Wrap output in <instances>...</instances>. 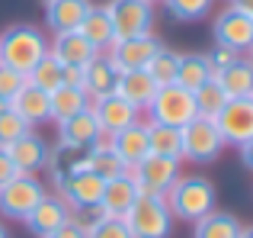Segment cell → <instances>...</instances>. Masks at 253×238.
Listing matches in <instances>:
<instances>
[{"label":"cell","instance_id":"obj_1","mask_svg":"<svg viewBox=\"0 0 253 238\" xmlns=\"http://www.w3.org/2000/svg\"><path fill=\"white\" fill-rule=\"evenodd\" d=\"M167 200V209L173 219H183V222H196L202 216H209L215 209V183L202 174H179L176 180L170 183V190L164 193Z\"/></svg>","mask_w":253,"mask_h":238},{"label":"cell","instance_id":"obj_2","mask_svg":"<svg viewBox=\"0 0 253 238\" xmlns=\"http://www.w3.org/2000/svg\"><path fill=\"white\" fill-rule=\"evenodd\" d=\"M45 52H48V36L39 26L16 23L0 32V61L19 74H29Z\"/></svg>","mask_w":253,"mask_h":238},{"label":"cell","instance_id":"obj_3","mask_svg":"<svg viewBox=\"0 0 253 238\" xmlns=\"http://www.w3.org/2000/svg\"><path fill=\"white\" fill-rule=\"evenodd\" d=\"M122 219L131 238H170L173 232V216L164 193H138V200L131 203V209Z\"/></svg>","mask_w":253,"mask_h":238},{"label":"cell","instance_id":"obj_4","mask_svg":"<svg viewBox=\"0 0 253 238\" xmlns=\"http://www.w3.org/2000/svg\"><path fill=\"white\" fill-rule=\"evenodd\" d=\"M179 145H183V158H189L192 164H211L224 151V138L218 132L215 119L209 116H192L179 129Z\"/></svg>","mask_w":253,"mask_h":238},{"label":"cell","instance_id":"obj_5","mask_svg":"<svg viewBox=\"0 0 253 238\" xmlns=\"http://www.w3.org/2000/svg\"><path fill=\"white\" fill-rule=\"evenodd\" d=\"M151 122L161 125H173V129H183L196 113V100H192V90L179 87V84H167V87H157L154 97L148 103Z\"/></svg>","mask_w":253,"mask_h":238},{"label":"cell","instance_id":"obj_6","mask_svg":"<svg viewBox=\"0 0 253 238\" xmlns=\"http://www.w3.org/2000/svg\"><path fill=\"white\" fill-rule=\"evenodd\" d=\"M211 119H215L224 145L241 148V145L253 142V97H228V103Z\"/></svg>","mask_w":253,"mask_h":238},{"label":"cell","instance_id":"obj_7","mask_svg":"<svg viewBox=\"0 0 253 238\" xmlns=\"http://www.w3.org/2000/svg\"><path fill=\"white\" fill-rule=\"evenodd\" d=\"M106 13H109L116 39L141 36V32L154 29V3H148V0H109Z\"/></svg>","mask_w":253,"mask_h":238},{"label":"cell","instance_id":"obj_8","mask_svg":"<svg viewBox=\"0 0 253 238\" xmlns=\"http://www.w3.org/2000/svg\"><path fill=\"white\" fill-rule=\"evenodd\" d=\"M42 193H45V183L39 180L36 174H23V171H19L16 177H10V180L0 187V216H6V219H23V216L42 200Z\"/></svg>","mask_w":253,"mask_h":238},{"label":"cell","instance_id":"obj_9","mask_svg":"<svg viewBox=\"0 0 253 238\" xmlns=\"http://www.w3.org/2000/svg\"><path fill=\"white\" fill-rule=\"evenodd\" d=\"M211 36H215V45H224V49L244 55V52L253 49V16L228 6V10H221L215 16V23H211Z\"/></svg>","mask_w":253,"mask_h":238},{"label":"cell","instance_id":"obj_10","mask_svg":"<svg viewBox=\"0 0 253 238\" xmlns=\"http://www.w3.org/2000/svg\"><path fill=\"white\" fill-rule=\"evenodd\" d=\"M161 39L154 32H141V36H128V39H116L109 45V61L119 71H135V68H148V61L154 58V52L161 49Z\"/></svg>","mask_w":253,"mask_h":238},{"label":"cell","instance_id":"obj_11","mask_svg":"<svg viewBox=\"0 0 253 238\" xmlns=\"http://www.w3.org/2000/svg\"><path fill=\"white\" fill-rule=\"evenodd\" d=\"M128 174L135 177V183H138L141 193H167L170 183L179 177V161L161 158V155H144Z\"/></svg>","mask_w":253,"mask_h":238},{"label":"cell","instance_id":"obj_12","mask_svg":"<svg viewBox=\"0 0 253 238\" xmlns=\"http://www.w3.org/2000/svg\"><path fill=\"white\" fill-rule=\"evenodd\" d=\"M68 219H71V206L58 193H42V200L23 216L26 229H29L36 238H48L55 229H61Z\"/></svg>","mask_w":253,"mask_h":238},{"label":"cell","instance_id":"obj_13","mask_svg":"<svg viewBox=\"0 0 253 238\" xmlns=\"http://www.w3.org/2000/svg\"><path fill=\"white\" fill-rule=\"evenodd\" d=\"M90 110H93V116H96L99 132H103V135H116L119 129L138 122V113H141V110H135L128 100H122L119 94L93 97V100H90Z\"/></svg>","mask_w":253,"mask_h":238},{"label":"cell","instance_id":"obj_14","mask_svg":"<svg viewBox=\"0 0 253 238\" xmlns=\"http://www.w3.org/2000/svg\"><path fill=\"white\" fill-rule=\"evenodd\" d=\"M55 190H58V196H61L71 209L74 206H93V203H99L103 180H99L90 168H81V171H74V174L55 180Z\"/></svg>","mask_w":253,"mask_h":238},{"label":"cell","instance_id":"obj_15","mask_svg":"<svg viewBox=\"0 0 253 238\" xmlns=\"http://www.w3.org/2000/svg\"><path fill=\"white\" fill-rule=\"evenodd\" d=\"M138 183L135 177L125 171V174L119 177H109V180H103V193H99V209H103L106 216H116V219H122L125 213L131 209V203L138 200Z\"/></svg>","mask_w":253,"mask_h":238},{"label":"cell","instance_id":"obj_16","mask_svg":"<svg viewBox=\"0 0 253 238\" xmlns=\"http://www.w3.org/2000/svg\"><path fill=\"white\" fill-rule=\"evenodd\" d=\"M119 74L122 71L109 61V55L96 52L90 61L84 64V94L90 97H106V94H116V84H119Z\"/></svg>","mask_w":253,"mask_h":238},{"label":"cell","instance_id":"obj_17","mask_svg":"<svg viewBox=\"0 0 253 238\" xmlns=\"http://www.w3.org/2000/svg\"><path fill=\"white\" fill-rule=\"evenodd\" d=\"M6 151H10L13 164H16L23 174H39V171H45V161H48V142L39 138L36 132L19 135L16 142L6 145Z\"/></svg>","mask_w":253,"mask_h":238},{"label":"cell","instance_id":"obj_18","mask_svg":"<svg viewBox=\"0 0 253 238\" xmlns=\"http://www.w3.org/2000/svg\"><path fill=\"white\" fill-rule=\"evenodd\" d=\"M48 55L55 58V61H61V64L84 68V64L96 55V49H93L77 29H71V32H55V39L48 42Z\"/></svg>","mask_w":253,"mask_h":238},{"label":"cell","instance_id":"obj_19","mask_svg":"<svg viewBox=\"0 0 253 238\" xmlns=\"http://www.w3.org/2000/svg\"><path fill=\"white\" fill-rule=\"evenodd\" d=\"M93 0H45V23L51 32H71L81 26Z\"/></svg>","mask_w":253,"mask_h":238},{"label":"cell","instance_id":"obj_20","mask_svg":"<svg viewBox=\"0 0 253 238\" xmlns=\"http://www.w3.org/2000/svg\"><path fill=\"white\" fill-rule=\"evenodd\" d=\"M86 168H90L99 180H109V177H119V174H125V171H128L122 161H119V155L112 151L109 135H103V132H99V135L86 145Z\"/></svg>","mask_w":253,"mask_h":238},{"label":"cell","instance_id":"obj_21","mask_svg":"<svg viewBox=\"0 0 253 238\" xmlns=\"http://www.w3.org/2000/svg\"><path fill=\"white\" fill-rule=\"evenodd\" d=\"M109 142H112V151L119 155V161L128 171L148 155V135H144L141 122H131V125H125V129H119L116 135H109Z\"/></svg>","mask_w":253,"mask_h":238},{"label":"cell","instance_id":"obj_22","mask_svg":"<svg viewBox=\"0 0 253 238\" xmlns=\"http://www.w3.org/2000/svg\"><path fill=\"white\" fill-rule=\"evenodd\" d=\"M96 135H99V122H96L90 107L77 110V113H71L68 119L58 122V142H64V145H81V148H86Z\"/></svg>","mask_w":253,"mask_h":238},{"label":"cell","instance_id":"obj_23","mask_svg":"<svg viewBox=\"0 0 253 238\" xmlns=\"http://www.w3.org/2000/svg\"><path fill=\"white\" fill-rule=\"evenodd\" d=\"M154 90H157V84L151 81V74L144 68L122 71V74H119V84H116V94L122 97V100H128L135 110H148Z\"/></svg>","mask_w":253,"mask_h":238},{"label":"cell","instance_id":"obj_24","mask_svg":"<svg viewBox=\"0 0 253 238\" xmlns=\"http://www.w3.org/2000/svg\"><path fill=\"white\" fill-rule=\"evenodd\" d=\"M10 110H13V113H19L29 125H36V122H48V119H51L48 94H45L42 87H32L29 81H26V84H23V90H19V94L10 100Z\"/></svg>","mask_w":253,"mask_h":238},{"label":"cell","instance_id":"obj_25","mask_svg":"<svg viewBox=\"0 0 253 238\" xmlns=\"http://www.w3.org/2000/svg\"><path fill=\"white\" fill-rule=\"evenodd\" d=\"M77 32H81V36H84V39H86V42H90L96 52H106L112 42H116V32H112L109 13H106V6H96V3H93L90 10H86V16L81 19Z\"/></svg>","mask_w":253,"mask_h":238},{"label":"cell","instance_id":"obj_26","mask_svg":"<svg viewBox=\"0 0 253 238\" xmlns=\"http://www.w3.org/2000/svg\"><path fill=\"white\" fill-rule=\"evenodd\" d=\"M45 168L51 171V183L61 180V177H68V174H74V171L86 168V148L58 142L55 148H48V161H45Z\"/></svg>","mask_w":253,"mask_h":238},{"label":"cell","instance_id":"obj_27","mask_svg":"<svg viewBox=\"0 0 253 238\" xmlns=\"http://www.w3.org/2000/svg\"><path fill=\"white\" fill-rule=\"evenodd\" d=\"M215 81L224 87L228 97H253V64L241 55L237 61H231L228 68L215 71Z\"/></svg>","mask_w":253,"mask_h":238},{"label":"cell","instance_id":"obj_28","mask_svg":"<svg viewBox=\"0 0 253 238\" xmlns=\"http://www.w3.org/2000/svg\"><path fill=\"white\" fill-rule=\"evenodd\" d=\"M211 77H215V71H211V64H209V55H205V52H192V55H179L176 81L173 84H179V87H186V90H196V87H202L205 81H211Z\"/></svg>","mask_w":253,"mask_h":238},{"label":"cell","instance_id":"obj_29","mask_svg":"<svg viewBox=\"0 0 253 238\" xmlns=\"http://www.w3.org/2000/svg\"><path fill=\"white\" fill-rule=\"evenodd\" d=\"M244 222L237 219L234 213H228V209H211L209 216H202V219H196V232L192 238H237Z\"/></svg>","mask_w":253,"mask_h":238},{"label":"cell","instance_id":"obj_30","mask_svg":"<svg viewBox=\"0 0 253 238\" xmlns=\"http://www.w3.org/2000/svg\"><path fill=\"white\" fill-rule=\"evenodd\" d=\"M148 135V155H161V158H183V145H179V129L173 125H161V122H148L144 125Z\"/></svg>","mask_w":253,"mask_h":238},{"label":"cell","instance_id":"obj_31","mask_svg":"<svg viewBox=\"0 0 253 238\" xmlns=\"http://www.w3.org/2000/svg\"><path fill=\"white\" fill-rule=\"evenodd\" d=\"M86 107H90V97L84 94V87H68V84H61V87H55L48 94V110H51V119H55V122H61V119H68L71 113L86 110Z\"/></svg>","mask_w":253,"mask_h":238},{"label":"cell","instance_id":"obj_32","mask_svg":"<svg viewBox=\"0 0 253 238\" xmlns=\"http://www.w3.org/2000/svg\"><path fill=\"white\" fill-rule=\"evenodd\" d=\"M176 64H179V52L161 45V49L154 52V58L148 61V68H144V71L151 74V81H154L157 87H167V84L176 81Z\"/></svg>","mask_w":253,"mask_h":238},{"label":"cell","instance_id":"obj_33","mask_svg":"<svg viewBox=\"0 0 253 238\" xmlns=\"http://www.w3.org/2000/svg\"><path fill=\"white\" fill-rule=\"evenodd\" d=\"M61 68H64V64H61V61H55V58L45 52V55L36 61V68L26 74V81H29L32 87H42L45 94H51L55 87H61Z\"/></svg>","mask_w":253,"mask_h":238},{"label":"cell","instance_id":"obj_34","mask_svg":"<svg viewBox=\"0 0 253 238\" xmlns=\"http://www.w3.org/2000/svg\"><path fill=\"white\" fill-rule=\"evenodd\" d=\"M192 100H196V113L199 116H209L211 119L218 110L224 107V103H228V94H224V87L215 81V77H211V81L202 84V87L192 90Z\"/></svg>","mask_w":253,"mask_h":238},{"label":"cell","instance_id":"obj_35","mask_svg":"<svg viewBox=\"0 0 253 238\" xmlns=\"http://www.w3.org/2000/svg\"><path fill=\"white\" fill-rule=\"evenodd\" d=\"M161 3L176 23H196V19H205L211 10V0H161Z\"/></svg>","mask_w":253,"mask_h":238},{"label":"cell","instance_id":"obj_36","mask_svg":"<svg viewBox=\"0 0 253 238\" xmlns=\"http://www.w3.org/2000/svg\"><path fill=\"white\" fill-rule=\"evenodd\" d=\"M29 132V122H26L19 113H13L10 107L0 113V148H6L10 142H16L19 135H26Z\"/></svg>","mask_w":253,"mask_h":238},{"label":"cell","instance_id":"obj_37","mask_svg":"<svg viewBox=\"0 0 253 238\" xmlns=\"http://www.w3.org/2000/svg\"><path fill=\"white\" fill-rule=\"evenodd\" d=\"M103 216L106 213L99 209V203H93V206H74V209H71V222H74L81 232H86V235L96 229V222L103 219Z\"/></svg>","mask_w":253,"mask_h":238},{"label":"cell","instance_id":"obj_38","mask_svg":"<svg viewBox=\"0 0 253 238\" xmlns=\"http://www.w3.org/2000/svg\"><path fill=\"white\" fill-rule=\"evenodd\" d=\"M86 238H131V232H128V226H125V219L103 216V219L96 222V229H93Z\"/></svg>","mask_w":253,"mask_h":238},{"label":"cell","instance_id":"obj_39","mask_svg":"<svg viewBox=\"0 0 253 238\" xmlns=\"http://www.w3.org/2000/svg\"><path fill=\"white\" fill-rule=\"evenodd\" d=\"M23 84H26V74H19V71L6 68V64L0 61V100L10 103L13 97H16L19 90H23Z\"/></svg>","mask_w":253,"mask_h":238},{"label":"cell","instance_id":"obj_40","mask_svg":"<svg viewBox=\"0 0 253 238\" xmlns=\"http://www.w3.org/2000/svg\"><path fill=\"white\" fill-rule=\"evenodd\" d=\"M209 55V64H211V71H221V68H228L231 61H237V52H231V49H224V45H211V52H205Z\"/></svg>","mask_w":253,"mask_h":238},{"label":"cell","instance_id":"obj_41","mask_svg":"<svg viewBox=\"0 0 253 238\" xmlns=\"http://www.w3.org/2000/svg\"><path fill=\"white\" fill-rule=\"evenodd\" d=\"M19 174V168L13 164V158H10V151L6 148H0V187H3L10 177H16Z\"/></svg>","mask_w":253,"mask_h":238},{"label":"cell","instance_id":"obj_42","mask_svg":"<svg viewBox=\"0 0 253 238\" xmlns=\"http://www.w3.org/2000/svg\"><path fill=\"white\" fill-rule=\"evenodd\" d=\"M48 238H86V232H81V229H77L74 222L68 219V222H64L61 229H55V232H51Z\"/></svg>","mask_w":253,"mask_h":238},{"label":"cell","instance_id":"obj_43","mask_svg":"<svg viewBox=\"0 0 253 238\" xmlns=\"http://www.w3.org/2000/svg\"><path fill=\"white\" fill-rule=\"evenodd\" d=\"M231 10H241L247 16H253V0H231Z\"/></svg>","mask_w":253,"mask_h":238},{"label":"cell","instance_id":"obj_44","mask_svg":"<svg viewBox=\"0 0 253 238\" xmlns=\"http://www.w3.org/2000/svg\"><path fill=\"white\" fill-rule=\"evenodd\" d=\"M237 238H253V229H247V226H241V232H237Z\"/></svg>","mask_w":253,"mask_h":238},{"label":"cell","instance_id":"obj_45","mask_svg":"<svg viewBox=\"0 0 253 238\" xmlns=\"http://www.w3.org/2000/svg\"><path fill=\"white\" fill-rule=\"evenodd\" d=\"M0 238H10V232H6V226L0 222Z\"/></svg>","mask_w":253,"mask_h":238},{"label":"cell","instance_id":"obj_46","mask_svg":"<svg viewBox=\"0 0 253 238\" xmlns=\"http://www.w3.org/2000/svg\"><path fill=\"white\" fill-rule=\"evenodd\" d=\"M6 107H10V103H6V100H0V113H3V110H6Z\"/></svg>","mask_w":253,"mask_h":238},{"label":"cell","instance_id":"obj_47","mask_svg":"<svg viewBox=\"0 0 253 238\" xmlns=\"http://www.w3.org/2000/svg\"><path fill=\"white\" fill-rule=\"evenodd\" d=\"M148 3H161V0H148Z\"/></svg>","mask_w":253,"mask_h":238},{"label":"cell","instance_id":"obj_48","mask_svg":"<svg viewBox=\"0 0 253 238\" xmlns=\"http://www.w3.org/2000/svg\"><path fill=\"white\" fill-rule=\"evenodd\" d=\"M42 3H45V0H42Z\"/></svg>","mask_w":253,"mask_h":238}]
</instances>
